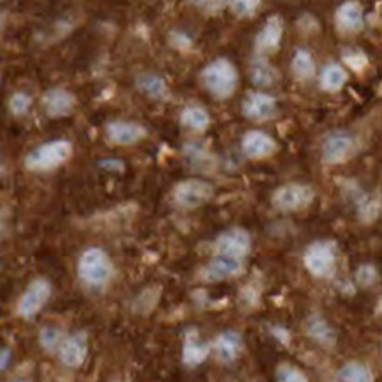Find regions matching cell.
<instances>
[{
  "mask_svg": "<svg viewBox=\"0 0 382 382\" xmlns=\"http://www.w3.org/2000/svg\"><path fill=\"white\" fill-rule=\"evenodd\" d=\"M73 145L68 139H53L36 146L26 155L24 165L31 171H52L72 157Z\"/></svg>",
  "mask_w": 382,
  "mask_h": 382,
  "instance_id": "cell-2",
  "label": "cell"
},
{
  "mask_svg": "<svg viewBox=\"0 0 382 382\" xmlns=\"http://www.w3.org/2000/svg\"><path fill=\"white\" fill-rule=\"evenodd\" d=\"M292 73L298 77L299 80H311L316 75V61H314L313 54L307 49H298L292 56L291 61Z\"/></svg>",
  "mask_w": 382,
  "mask_h": 382,
  "instance_id": "cell-25",
  "label": "cell"
},
{
  "mask_svg": "<svg viewBox=\"0 0 382 382\" xmlns=\"http://www.w3.org/2000/svg\"><path fill=\"white\" fill-rule=\"evenodd\" d=\"M192 2L206 15H217L228 6V0H192Z\"/></svg>",
  "mask_w": 382,
  "mask_h": 382,
  "instance_id": "cell-32",
  "label": "cell"
},
{
  "mask_svg": "<svg viewBox=\"0 0 382 382\" xmlns=\"http://www.w3.org/2000/svg\"><path fill=\"white\" fill-rule=\"evenodd\" d=\"M241 270H243V260L241 259L216 255L208 263V267H206L204 277L208 280H211V282H220V280H226L229 277L238 275Z\"/></svg>",
  "mask_w": 382,
  "mask_h": 382,
  "instance_id": "cell-17",
  "label": "cell"
},
{
  "mask_svg": "<svg viewBox=\"0 0 382 382\" xmlns=\"http://www.w3.org/2000/svg\"><path fill=\"white\" fill-rule=\"evenodd\" d=\"M343 61H345V65L349 66V68L356 70V72L364 70L369 63L367 56H365L362 52H356V49H353V52H346L345 54H343Z\"/></svg>",
  "mask_w": 382,
  "mask_h": 382,
  "instance_id": "cell-33",
  "label": "cell"
},
{
  "mask_svg": "<svg viewBox=\"0 0 382 382\" xmlns=\"http://www.w3.org/2000/svg\"><path fill=\"white\" fill-rule=\"evenodd\" d=\"M209 357V345L199 338L196 330H189L185 333L184 345H182V362L187 367H197Z\"/></svg>",
  "mask_w": 382,
  "mask_h": 382,
  "instance_id": "cell-19",
  "label": "cell"
},
{
  "mask_svg": "<svg viewBox=\"0 0 382 382\" xmlns=\"http://www.w3.org/2000/svg\"><path fill=\"white\" fill-rule=\"evenodd\" d=\"M146 128L135 121L116 119L106 126V136L112 145L131 146L146 138Z\"/></svg>",
  "mask_w": 382,
  "mask_h": 382,
  "instance_id": "cell-10",
  "label": "cell"
},
{
  "mask_svg": "<svg viewBox=\"0 0 382 382\" xmlns=\"http://www.w3.org/2000/svg\"><path fill=\"white\" fill-rule=\"evenodd\" d=\"M241 111H243L245 118L262 123V121L275 118L277 100L265 92H252L243 99Z\"/></svg>",
  "mask_w": 382,
  "mask_h": 382,
  "instance_id": "cell-13",
  "label": "cell"
},
{
  "mask_svg": "<svg viewBox=\"0 0 382 382\" xmlns=\"http://www.w3.org/2000/svg\"><path fill=\"white\" fill-rule=\"evenodd\" d=\"M41 104L49 118H66L75 111L77 97L75 93L66 91L63 87H53L43 93Z\"/></svg>",
  "mask_w": 382,
  "mask_h": 382,
  "instance_id": "cell-11",
  "label": "cell"
},
{
  "mask_svg": "<svg viewBox=\"0 0 382 382\" xmlns=\"http://www.w3.org/2000/svg\"><path fill=\"white\" fill-rule=\"evenodd\" d=\"M338 379L340 382H374V374L362 362L350 360L340 369Z\"/></svg>",
  "mask_w": 382,
  "mask_h": 382,
  "instance_id": "cell-26",
  "label": "cell"
},
{
  "mask_svg": "<svg viewBox=\"0 0 382 382\" xmlns=\"http://www.w3.org/2000/svg\"><path fill=\"white\" fill-rule=\"evenodd\" d=\"M284 36V24L282 19L279 15H272V17L267 19L262 29L259 31L255 38V52L260 54V56H267V54L274 53L277 48L282 43Z\"/></svg>",
  "mask_w": 382,
  "mask_h": 382,
  "instance_id": "cell-15",
  "label": "cell"
},
{
  "mask_svg": "<svg viewBox=\"0 0 382 382\" xmlns=\"http://www.w3.org/2000/svg\"><path fill=\"white\" fill-rule=\"evenodd\" d=\"M79 275L85 284L93 287L106 286L114 274V267H112L111 259L102 248H87L79 259Z\"/></svg>",
  "mask_w": 382,
  "mask_h": 382,
  "instance_id": "cell-3",
  "label": "cell"
},
{
  "mask_svg": "<svg viewBox=\"0 0 382 382\" xmlns=\"http://www.w3.org/2000/svg\"><path fill=\"white\" fill-rule=\"evenodd\" d=\"M345 84H346V72L342 65L328 63L321 70V75H319V85H321V89L325 92H330V93L340 92Z\"/></svg>",
  "mask_w": 382,
  "mask_h": 382,
  "instance_id": "cell-24",
  "label": "cell"
},
{
  "mask_svg": "<svg viewBox=\"0 0 382 382\" xmlns=\"http://www.w3.org/2000/svg\"><path fill=\"white\" fill-rule=\"evenodd\" d=\"M31 106H33V99L29 93L26 92H14L9 99V111L13 112L15 118H22L29 112Z\"/></svg>",
  "mask_w": 382,
  "mask_h": 382,
  "instance_id": "cell-29",
  "label": "cell"
},
{
  "mask_svg": "<svg viewBox=\"0 0 382 382\" xmlns=\"http://www.w3.org/2000/svg\"><path fill=\"white\" fill-rule=\"evenodd\" d=\"M314 189L306 184H286L275 189L272 204L284 213H296L310 208L314 201Z\"/></svg>",
  "mask_w": 382,
  "mask_h": 382,
  "instance_id": "cell-5",
  "label": "cell"
},
{
  "mask_svg": "<svg viewBox=\"0 0 382 382\" xmlns=\"http://www.w3.org/2000/svg\"><path fill=\"white\" fill-rule=\"evenodd\" d=\"M89 353V340L87 335L84 331H77V333L66 337L63 343H61L58 356L63 365L70 369H79L84 365L85 358Z\"/></svg>",
  "mask_w": 382,
  "mask_h": 382,
  "instance_id": "cell-14",
  "label": "cell"
},
{
  "mask_svg": "<svg viewBox=\"0 0 382 382\" xmlns=\"http://www.w3.org/2000/svg\"><path fill=\"white\" fill-rule=\"evenodd\" d=\"M63 340V333H61L56 326H45V328L40 331V343L46 352H58Z\"/></svg>",
  "mask_w": 382,
  "mask_h": 382,
  "instance_id": "cell-27",
  "label": "cell"
},
{
  "mask_svg": "<svg viewBox=\"0 0 382 382\" xmlns=\"http://www.w3.org/2000/svg\"><path fill=\"white\" fill-rule=\"evenodd\" d=\"M356 279L362 287H369L377 280V270L372 265H362V267H358Z\"/></svg>",
  "mask_w": 382,
  "mask_h": 382,
  "instance_id": "cell-34",
  "label": "cell"
},
{
  "mask_svg": "<svg viewBox=\"0 0 382 382\" xmlns=\"http://www.w3.org/2000/svg\"><path fill=\"white\" fill-rule=\"evenodd\" d=\"M262 0H228V7L238 17H250L260 9Z\"/></svg>",
  "mask_w": 382,
  "mask_h": 382,
  "instance_id": "cell-30",
  "label": "cell"
},
{
  "mask_svg": "<svg viewBox=\"0 0 382 382\" xmlns=\"http://www.w3.org/2000/svg\"><path fill=\"white\" fill-rule=\"evenodd\" d=\"M184 151H185V157L189 158V162L196 167L208 165V162L211 160L209 151L206 150V146H202L201 143H189V145H185Z\"/></svg>",
  "mask_w": 382,
  "mask_h": 382,
  "instance_id": "cell-31",
  "label": "cell"
},
{
  "mask_svg": "<svg viewBox=\"0 0 382 382\" xmlns=\"http://www.w3.org/2000/svg\"><path fill=\"white\" fill-rule=\"evenodd\" d=\"M214 196V187L211 182L202 181V178H187L181 184L175 185L174 201L181 208L196 209L208 204Z\"/></svg>",
  "mask_w": 382,
  "mask_h": 382,
  "instance_id": "cell-6",
  "label": "cell"
},
{
  "mask_svg": "<svg viewBox=\"0 0 382 382\" xmlns=\"http://www.w3.org/2000/svg\"><path fill=\"white\" fill-rule=\"evenodd\" d=\"M241 150H243L245 157L250 160H265L277 153L279 145L275 139L267 132L252 130L247 131L241 139Z\"/></svg>",
  "mask_w": 382,
  "mask_h": 382,
  "instance_id": "cell-12",
  "label": "cell"
},
{
  "mask_svg": "<svg viewBox=\"0 0 382 382\" xmlns=\"http://www.w3.org/2000/svg\"><path fill=\"white\" fill-rule=\"evenodd\" d=\"M112 382H123V381H112Z\"/></svg>",
  "mask_w": 382,
  "mask_h": 382,
  "instance_id": "cell-37",
  "label": "cell"
},
{
  "mask_svg": "<svg viewBox=\"0 0 382 382\" xmlns=\"http://www.w3.org/2000/svg\"><path fill=\"white\" fill-rule=\"evenodd\" d=\"M337 26L343 33H358L365 24L364 9L357 0H346L338 7L337 15Z\"/></svg>",
  "mask_w": 382,
  "mask_h": 382,
  "instance_id": "cell-16",
  "label": "cell"
},
{
  "mask_svg": "<svg viewBox=\"0 0 382 382\" xmlns=\"http://www.w3.org/2000/svg\"><path fill=\"white\" fill-rule=\"evenodd\" d=\"M275 381L277 382H310L306 374L301 369L291 364H280L275 370Z\"/></svg>",
  "mask_w": 382,
  "mask_h": 382,
  "instance_id": "cell-28",
  "label": "cell"
},
{
  "mask_svg": "<svg viewBox=\"0 0 382 382\" xmlns=\"http://www.w3.org/2000/svg\"><path fill=\"white\" fill-rule=\"evenodd\" d=\"M250 79L257 87H272L279 80V72L265 56H255L250 63Z\"/></svg>",
  "mask_w": 382,
  "mask_h": 382,
  "instance_id": "cell-21",
  "label": "cell"
},
{
  "mask_svg": "<svg viewBox=\"0 0 382 382\" xmlns=\"http://www.w3.org/2000/svg\"><path fill=\"white\" fill-rule=\"evenodd\" d=\"M9 382H31V381H26V379H17V381H9Z\"/></svg>",
  "mask_w": 382,
  "mask_h": 382,
  "instance_id": "cell-36",
  "label": "cell"
},
{
  "mask_svg": "<svg viewBox=\"0 0 382 382\" xmlns=\"http://www.w3.org/2000/svg\"><path fill=\"white\" fill-rule=\"evenodd\" d=\"M306 331L311 337V340L319 343V345L330 346L335 345V342H337V333H335L333 326L325 318L319 316V314H313V316L307 319Z\"/></svg>",
  "mask_w": 382,
  "mask_h": 382,
  "instance_id": "cell-22",
  "label": "cell"
},
{
  "mask_svg": "<svg viewBox=\"0 0 382 382\" xmlns=\"http://www.w3.org/2000/svg\"><path fill=\"white\" fill-rule=\"evenodd\" d=\"M136 89L153 100H167L170 97L169 85L157 73H142L136 77Z\"/></svg>",
  "mask_w": 382,
  "mask_h": 382,
  "instance_id": "cell-20",
  "label": "cell"
},
{
  "mask_svg": "<svg viewBox=\"0 0 382 382\" xmlns=\"http://www.w3.org/2000/svg\"><path fill=\"white\" fill-rule=\"evenodd\" d=\"M49 296H52V284L46 279H34L27 286L21 301H19V316L24 319H33L45 307V304L48 303Z\"/></svg>",
  "mask_w": 382,
  "mask_h": 382,
  "instance_id": "cell-8",
  "label": "cell"
},
{
  "mask_svg": "<svg viewBox=\"0 0 382 382\" xmlns=\"http://www.w3.org/2000/svg\"><path fill=\"white\" fill-rule=\"evenodd\" d=\"M356 136L346 131H333L325 138L321 158L326 165H340L356 153Z\"/></svg>",
  "mask_w": 382,
  "mask_h": 382,
  "instance_id": "cell-7",
  "label": "cell"
},
{
  "mask_svg": "<svg viewBox=\"0 0 382 382\" xmlns=\"http://www.w3.org/2000/svg\"><path fill=\"white\" fill-rule=\"evenodd\" d=\"M214 349H216L217 358L223 364H231L240 357L241 350H243V338L238 331L224 330L216 337Z\"/></svg>",
  "mask_w": 382,
  "mask_h": 382,
  "instance_id": "cell-18",
  "label": "cell"
},
{
  "mask_svg": "<svg viewBox=\"0 0 382 382\" xmlns=\"http://www.w3.org/2000/svg\"><path fill=\"white\" fill-rule=\"evenodd\" d=\"M201 80L206 91L211 93L214 99L224 100L236 92L240 75L231 61L226 58H216L202 68Z\"/></svg>",
  "mask_w": 382,
  "mask_h": 382,
  "instance_id": "cell-1",
  "label": "cell"
},
{
  "mask_svg": "<svg viewBox=\"0 0 382 382\" xmlns=\"http://www.w3.org/2000/svg\"><path fill=\"white\" fill-rule=\"evenodd\" d=\"M181 124L182 126L189 128L190 131L202 132L209 128L211 124V116L206 111L202 106H197V104H190V106H185L181 112Z\"/></svg>",
  "mask_w": 382,
  "mask_h": 382,
  "instance_id": "cell-23",
  "label": "cell"
},
{
  "mask_svg": "<svg viewBox=\"0 0 382 382\" xmlns=\"http://www.w3.org/2000/svg\"><path fill=\"white\" fill-rule=\"evenodd\" d=\"M306 270L316 279H328L337 270V247L331 241H314L303 257Z\"/></svg>",
  "mask_w": 382,
  "mask_h": 382,
  "instance_id": "cell-4",
  "label": "cell"
},
{
  "mask_svg": "<svg viewBox=\"0 0 382 382\" xmlns=\"http://www.w3.org/2000/svg\"><path fill=\"white\" fill-rule=\"evenodd\" d=\"M2 356H0V369L6 370L7 367H9L10 364V358H13V353H10L9 349H2Z\"/></svg>",
  "mask_w": 382,
  "mask_h": 382,
  "instance_id": "cell-35",
  "label": "cell"
},
{
  "mask_svg": "<svg viewBox=\"0 0 382 382\" xmlns=\"http://www.w3.org/2000/svg\"><path fill=\"white\" fill-rule=\"evenodd\" d=\"M252 238L243 228H229L217 236L214 250L216 255L235 257V259L245 260V257L250 253Z\"/></svg>",
  "mask_w": 382,
  "mask_h": 382,
  "instance_id": "cell-9",
  "label": "cell"
}]
</instances>
